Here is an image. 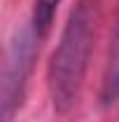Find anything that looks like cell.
<instances>
[{
  "label": "cell",
  "instance_id": "cell-3",
  "mask_svg": "<svg viewBox=\"0 0 119 122\" xmlns=\"http://www.w3.org/2000/svg\"><path fill=\"white\" fill-rule=\"evenodd\" d=\"M61 5V0H35V7H33V19H30V26L35 28V33L42 38L56 14V7Z\"/></svg>",
  "mask_w": 119,
  "mask_h": 122
},
{
  "label": "cell",
  "instance_id": "cell-1",
  "mask_svg": "<svg viewBox=\"0 0 119 122\" xmlns=\"http://www.w3.org/2000/svg\"><path fill=\"white\" fill-rule=\"evenodd\" d=\"M96 19H98L96 0H77L63 26L59 45L49 59L47 82L54 108L59 113H68L79 96L93 45Z\"/></svg>",
  "mask_w": 119,
  "mask_h": 122
},
{
  "label": "cell",
  "instance_id": "cell-2",
  "mask_svg": "<svg viewBox=\"0 0 119 122\" xmlns=\"http://www.w3.org/2000/svg\"><path fill=\"white\" fill-rule=\"evenodd\" d=\"M37 40H40V35L28 24L21 30H16V35L9 42L7 61H5V80H2V120L5 122L12 120L16 106L21 103L26 77H28L30 63H33V56H35V42Z\"/></svg>",
  "mask_w": 119,
  "mask_h": 122
}]
</instances>
